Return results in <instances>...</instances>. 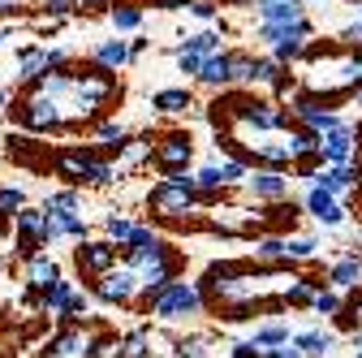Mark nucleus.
Segmentation results:
<instances>
[{
	"mask_svg": "<svg viewBox=\"0 0 362 358\" xmlns=\"http://www.w3.org/2000/svg\"><path fill=\"white\" fill-rule=\"evenodd\" d=\"M293 277H298L293 267H246V263L211 267L207 272V294L216 302H224V320L242 324V320L255 316V311H263L272 298H285Z\"/></svg>",
	"mask_w": 362,
	"mask_h": 358,
	"instance_id": "f257e3e1",
	"label": "nucleus"
},
{
	"mask_svg": "<svg viewBox=\"0 0 362 358\" xmlns=\"http://www.w3.org/2000/svg\"><path fill=\"white\" fill-rule=\"evenodd\" d=\"M52 173L65 177V182H74V186H112V182H121L117 164L100 160L95 151H82V147L57 151V156H52Z\"/></svg>",
	"mask_w": 362,
	"mask_h": 358,
	"instance_id": "f03ea898",
	"label": "nucleus"
},
{
	"mask_svg": "<svg viewBox=\"0 0 362 358\" xmlns=\"http://www.w3.org/2000/svg\"><path fill=\"white\" fill-rule=\"evenodd\" d=\"M147 311H151L160 324H177V320L199 316V311H203V289L173 277L168 285H160V289L147 294Z\"/></svg>",
	"mask_w": 362,
	"mask_h": 358,
	"instance_id": "7ed1b4c3",
	"label": "nucleus"
},
{
	"mask_svg": "<svg viewBox=\"0 0 362 358\" xmlns=\"http://www.w3.org/2000/svg\"><path fill=\"white\" fill-rule=\"evenodd\" d=\"M310 35H315V26L302 18V22H289V26H267V22H259V35L255 39L272 43V57H276L281 65H289V61H298L306 52V39Z\"/></svg>",
	"mask_w": 362,
	"mask_h": 358,
	"instance_id": "20e7f679",
	"label": "nucleus"
},
{
	"mask_svg": "<svg viewBox=\"0 0 362 358\" xmlns=\"http://www.w3.org/2000/svg\"><path fill=\"white\" fill-rule=\"evenodd\" d=\"M139 272H134V267L125 263V267H108V272H100L95 277V298L100 302H108V306H129L134 298H139Z\"/></svg>",
	"mask_w": 362,
	"mask_h": 358,
	"instance_id": "39448f33",
	"label": "nucleus"
},
{
	"mask_svg": "<svg viewBox=\"0 0 362 358\" xmlns=\"http://www.w3.org/2000/svg\"><path fill=\"white\" fill-rule=\"evenodd\" d=\"M190 156H194V143H190V134H164V139L151 147V160H156L160 177H168V173H181V168H190Z\"/></svg>",
	"mask_w": 362,
	"mask_h": 358,
	"instance_id": "423d86ee",
	"label": "nucleus"
},
{
	"mask_svg": "<svg viewBox=\"0 0 362 358\" xmlns=\"http://www.w3.org/2000/svg\"><path fill=\"white\" fill-rule=\"evenodd\" d=\"M246 190L255 199H267V203H281L289 195V177L285 168H259V173H246Z\"/></svg>",
	"mask_w": 362,
	"mask_h": 358,
	"instance_id": "0eeeda50",
	"label": "nucleus"
},
{
	"mask_svg": "<svg viewBox=\"0 0 362 358\" xmlns=\"http://www.w3.org/2000/svg\"><path fill=\"white\" fill-rule=\"evenodd\" d=\"M354 143H358V134L341 121L337 129H324V134H320V156H324L328 164H349V160H354Z\"/></svg>",
	"mask_w": 362,
	"mask_h": 358,
	"instance_id": "6e6552de",
	"label": "nucleus"
},
{
	"mask_svg": "<svg viewBox=\"0 0 362 358\" xmlns=\"http://www.w3.org/2000/svg\"><path fill=\"white\" fill-rule=\"evenodd\" d=\"M74 259H78V267L86 277H100V272H108V267L117 263V246L112 242H86L82 238V246L74 250Z\"/></svg>",
	"mask_w": 362,
	"mask_h": 358,
	"instance_id": "1a4fd4ad",
	"label": "nucleus"
},
{
	"mask_svg": "<svg viewBox=\"0 0 362 358\" xmlns=\"http://www.w3.org/2000/svg\"><path fill=\"white\" fill-rule=\"evenodd\" d=\"M306 212L320 220V225H328V229H337V225H345V203L337 199V195H328L324 186H315L310 195H306Z\"/></svg>",
	"mask_w": 362,
	"mask_h": 358,
	"instance_id": "9d476101",
	"label": "nucleus"
},
{
	"mask_svg": "<svg viewBox=\"0 0 362 358\" xmlns=\"http://www.w3.org/2000/svg\"><path fill=\"white\" fill-rule=\"evenodd\" d=\"M310 182L324 186L328 195H345V190L358 186V168H354V164H324V168H315Z\"/></svg>",
	"mask_w": 362,
	"mask_h": 358,
	"instance_id": "9b49d317",
	"label": "nucleus"
},
{
	"mask_svg": "<svg viewBox=\"0 0 362 358\" xmlns=\"http://www.w3.org/2000/svg\"><path fill=\"white\" fill-rule=\"evenodd\" d=\"M255 9H259V22H267V26H289V22L306 18L302 0H267V5H255Z\"/></svg>",
	"mask_w": 362,
	"mask_h": 358,
	"instance_id": "f8f14e48",
	"label": "nucleus"
},
{
	"mask_svg": "<svg viewBox=\"0 0 362 358\" xmlns=\"http://www.w3.org/2000/svg\"><path fill=\"white\" fill-rule=\"evenodd\" d=\"M57 277H61V267H57V259H52V255L35 250V255L26 259V281H30V289H35V294H39V289H48Z\"/></svg>",
	"mask_w": 362,
	"mask_h": 358,
	"instance_id": "ddd939ff",
	"label": "nucleus"
},
{
	"mask_svg": "<svg viewBox=\"0 0 362 358\" xmlns=\"http://www.w3.org/2000/svg\"><path fill=\"white\" fill-rule=\"evenodd\" d=\"M194 78H199L203 86H233V74H229V52H207Z\"/></svg>",
	"mask_w": 362,
	"mask_h": 358,
	"instance_id": "4468645a",
	"label": "nucleus"
},
{
	"mask_svg": "<svg viewBox=\"0 0 362 358\" xmlns=\"http://www.w3.org/2000/svg\"><path fill=\"white\" fill-rule=\"evenodd\" d=\"M125 61H129V43H121V39H104V43H95V52H90V65H100L108 74H117Z\"/></svg>",
	"mask_w": 362,
	"mask_h": 358,
	"instance_id": "2eb2a0df",
	"label": "nucleus"
},
{
	"mask_svg": "<svg viewBox=\"0 0 362 358\" xmlns=\"http://www.w3.org/2000/svg\"><path fill=\"white\" fill-rule=\"evenodd\" d=\"M289 345H293L302 358H324V354L332 350V333L310 328V333H298V337H289Z\"/></svg>",
	"mask_w": 362,
	"mask_h": 358,
	"instance_id": "dca6fc26",
	"label": "nucleus"
},
{
	"mask_svg": "<svg viewBox=\"0 0 362 358\" xmlns=\"http://www.w3.org/2000/svg\"><path fill=\"white\" fill-rule=\"evenodd\" d=\"M151 354V333L147 328H134L121 341H112V358H147Z\"/></svg>",
	"mask_w": 362,
	"mask_h": 358,
	"instance_id": "f3484780",
	"label": "nucleus"
},
{
	"mask_svg": "<svg viewBox=\"0 0 362 358\" xmlns=\"http://www.w3.org/2000/svg\"><path fill=\"white\" fill-rule=\"evenodd\" d=\"M151 108L156 112H190L194 108V96L186 91V86H168V91H156L151 96Z\"/></svg>",
	"mask_w": 362,
	"mask_h": 358,
	"instance_id": "a211bd4d",
	"label": "nucleus"
},
{
	"mask_svg": "<svg viewBox=\"0 0 362 358\" xmlns=\"http://www.w3.org/2000/svg\"><path fill=\"white\" fill-rule=\"evenodd\" d=\"M328 285H337V289H358V285H362V259H358V255H349V259L332 263Z\"/></svg>",
	"mask_w": 362,
	"mask_h": 358,
	"instance_id": "6ab92c4d",
	"label": "nucleus"
},
{
	"mask_svg": "<svg viewBox=\"0 0 362 358\" xmlns=\"http://www.w3.org/2000/svg\"><path fill=\"white\" fill-rule=\"evenodd\" d=\"M156 246H164V242H160V233H156L151 225H134V233L121 242L125 259H134V255H147V250H156Z\"/></svg>",
	"mask_w": 362,
	"mask_h": 358,
	"instance_id": "aec40b11",
	"label": "nucleus"
},
{
	"mask_svg": "<svg viewBox=\"0 0 362 358\" xmlns=\"http://www.w3.org/2000/svg\"><path fill=\"white\" fill-rule=\"evenodd\" d=\"M69 294H74V281L57 277L48 289H39V306H43V311H52V316H61V311H65V302H69Z\"/></svg>",
	"mask_w": 362,
	"mask_h": 358,
	"instance_id": "412c9836",
	"label": "nucleus"
},
{
	"mask_svg": "<svg viewBox=\"0 0 362 358\" xmlns=\"http://www.w3.org/2000/svg\"><path fill=\"white\" fill-rule=\"evenodd\" d=\"M82 345H86V337H82L78 328H65L61 337L48 341V350H43V354H48V358H69V354H78Z\"/></svg>",
	"mask_w": 362,
	"mask_h": 358,
	"instance_id": "4be33fe9",
	"label": "nucleus"
},
{
	"mask_svg": "<svg viewBox=\"0 0 362 358\" xmlns=\"http://www.w3.org/2000/svg\"><path fill=\"white\" fill-rule=\"evenodd\" d=\"M95 134H100V143H104L108 151H121V147L129 143V129H125L121 121H95Z\"/></svg>",
	"mask_w": 362,
	"mask_h": 358,
	"instance_id": "5701e85b",
	"label": "nucleus"
},
{
	"mask_svg": "<svg viewBox=\"0 0 362 358\" xmlns=\"http://www.w3.org/2000/svg\"><path fill=\"white\" fill-rule=\"evenodd\" d=\"M216 173H220V182H224V190L229 186H238V182H246V160L242 156H229V160H216Z\"/></svg>",
	"mask_w": 362,
	"mask_h": 358,
	"instance_id": "b1692460",
	"label": "nucleus"
},
{
	"mask_svg": "<svg viewBox=\"0 0 362 358\" xmlns=\"http://www.w3.org/2000/svg\"><path fill=\"white\" fill-rule=\"evenodd\" d=\"M285 341H289V324H263V328H255V337H250V345H259V350L285 345Z\"/></svg>",
	"mask_w": 362,
	"mask_h": 358,
	"instance_id": "393cba45",
	"label": "nucleus"
},
{
	"mask_svg": "<svg viewBox=\"0 0 362 358\" xmlns=\"http://www.w3.org/2000/svg\"><path fill=\"white\" fill-rule=\"evenodd\" d=\"M108 18H112L117 30H139V26H143V9H139V5H112Z\"/></svg>",
	"mask_w": 362,
	"mask_h": 358,
	"instance_id": "a878e982",
	"label": "nucleus"
},
{
	"mask_svg": "<svg viewBox=\"0 0 362 358\" xmlns=\"http://www.w3.org/2000/svg\"><path fill=\"white\" fill-rule=\"evenodd\" d=\"M82 207V195L78 190H61V195H48V203H43V212H52V216H69Z\"/></svg>",
	"mask_w": 362,
	"mask_h": 358,
	"instance_id": "bb28decb",
	"label": "nucleus"
},
{
	"mask_svg": "<svg viewBox=\"0 0 362 358\" xmlns=\"http://www.w3.org/2000/svg\"><path fill=\"white\" fill-rule=\"evenodd\" d=\"M315 289H320V285H315L310 277H293V285L285 289V302H289V306H310Z\"/></svg>",
	"mask_w": 362,
	"mask_h": 358,
	"instance_id": "cd10ccee",
	"label": "nucleus"
},
{
	"mask_svg": "<svg viewBox=\"0 0 362 358\" xmlns=\"http://www.w3.org/2000/svg\"><path fill=\"white\" fill-rule=\"evenodd\" d=\"M315 238H285V263H293V259H315Z\"/></svg>",
	"mask_w": 362,
	"mask_h": 358,
	"instance_id": "c85d7f7f",
	"label": "nucleus"
},
{
	"mask_svg": "<svg viewBox=\"0 0 362 358\" xmlns=\"http://www.w3.org/2000/svg\"><path fill=\"white\" fill-rule=\"evenodd\" d=\"M186 48H190V52H199V57H207V52H220V35H211V30H199V35H190V39H186Z\"/></svg>",
	"mask_w": 362,
	"mask_h": 358,
	"instance_id": "c756f323",
	"label": "nucleus"
},
{
	"mask_svg": "<svg viewBox=\"0 0 362 358\" xmlns=\"http://www.w3.org/2000/svg\"><path fill=\"white\" fill-rule=\"evenodd\" d=\"M104 229H108V242H125V238L134 233V220H125L121 212H112V216L104 220Z\"/></svg>",
	"mask_w": 362,
	"mask_h": 358,
	"instance_id": "7c9ffc66",
	"label": "nucleus"
},
{
	"mask_svg": "<svg viewBox=\"0 0 362 358\" xmlns=\"http://www.w3.org/2000/svg\"><path fill=\"white\" fill-rule=\"evenodd\" d=\"M337 324H341L345 333H354V328H362V298H354L349 306H341V311H337Z\"/></svg>",
	"mask_w": 362,
	"mask_h": 358,
	"instance_id": "2f4dec72",
	"label": "nucleus"
},
{
	"mask_svg": "<svg viewBox=\"0 0 362 358\" xmlns=\"http://www.w3.org/2000/svg\"><path fill=\"white\" fill-rule=\"evenodd\" d=\"M177 358H207V337H181Z\"/></svg>",
	"mask_w": 362,
	"mask_h": 358,
	"instance_id": "473e14b6",
	"label": "nucleus"
},
{
	"mask_svg": "<svg viewBox=\"0 0 362 358\" xmlns=\"http://www.w3.org/2000/svg\"><path fill=\"white\" fill-rule=\"evenodd\" d=\"M310 306L320 311V316H337L341 311V298L332 294V289H315V298H310Z\"/></svg>",
	"mask_w": 362,
	"mask_h": 358,
	"instance_id": "72a5a7b5",
	"label": "nucleus"
},
{
	"mask_svg": "<svg viewBox=\"0 0 362 358\" xmlns=\"http://www.w3.org/2000/svg\"><path fill=\"white\" fill-rule=\"evenodd\" d=\"M255 255L259 259H285V238H259L255 242Z\"/></svg>",
	"mask_w": 362,
	"mask_h": 358,
	"instance_id": "f704fd0d",
	"label": "nucleus"
},
{
	"mask_svg": "<svg viewBox=\"0 0 362 358\" xmlns=\"http://www.w3.org/2000/svg\"><path fill=\"white\" fill-rule=\"evenodd\" d=\"M82 350H86V358H108L112 354V337L108 333H95V337H86Z\"/></svg>",
	"mask_w": 362,
	"mask_h": 358,
	"instance_id": "c9c22d12",
	"label": "nucleus"
},
{
	"mask_svg": "<svg viewBox=\"0 0 362 358\" xmlns=\"http://www.w3.org/2000/svg\"><path fill=\"white\" fill-rule=\"evenodd\" d=\"M22 203H26V195H22L18 186H0V212H9V216H13Z\"/></svg>",
	"mask_w": 362,
	"mask_h": 358,
	"instance_id": "e433bc0d",
	"label": "nucleus"
},
{
	"mask_svg": "<svg viewBox=\"0 0 362 358\" xmlns=\"http://www.w3.org/2000/svg\"><path fill=\"white\" fill-rule=\"evenodd\" d=\"M186 9H190L194 18H203V22H211V18L220 13V5H216V0H186Z\"/></svg>",
	"mask_w": 362,
	"mask_h": 358,
	"instance_id": "4c0bfd02",
	"label": "nucleus"
},
{
	"mask_svg": "<svg viewBox=\"0 0 362 358\" xmlns=\"http://www.w3.org/2000/svg\"><path fill=\"white\" fill-rule=\"evenodd\" d=\"M199 65H203L199 52H190V48H181V52H177V69H181V74H199Z\"/></svg>",
	"mask_w": 362,
	"mask_h": 358,
	"instance_id": "58836bf2",
	"label": "nucleus"
},
{
	"mask_svg": "<svg viewBox=\"0 0 362 358\" xmlns=\"http://www.w3.org/2000/svg\"><path fill=\"white\" fill-rule=\"evenodd\" d=\"M341 43H345V48H362V22H349L341 30Z\"/></svg>",
	"mask_w": 362,
	"mask_h": 358,
	"instance_id": "ea45409f",
	"label": "nucleus"
},
{
	"mask_svg": "<svg viewBox=\"0 0 362 358\" xmlns=\"http://www.w3.org/2000/svg\"><path fill=\"white\" fill-rule=\"evenodd\" d=\"M259 358H302V354H298V350H293V345L285 341V345H272V350H259Z\"/></svg>",
	"mask_w": 362,
	"mask_h": 358,
	"instance_id": "a19ab883",
	"label": "nucleus"
},
{
	"mask_svg": "<svg viewBox=\"0 0 362 358\" xmlns=\"http://www.w3.org/2000/svg\"><path fill=\"white\" fill-rule=\"evenodd\" d=\"M233 358H259V345H250V341H238V345H233Z\"/></svg>",
	"mask_w": 362,
	"mask_h": 358,
	"instance_id": "79ce46f5",
	"label": "nucleus"
},
{
	"mask_svg": "<svg viewBox=\"0 0 362 358\" xmlns=\"http://www.w3.org/2000/svg\"><path fill=\"white\" fill-rule=\"evenodd\" d=\"M143 52H147V39H134V43H129V61H134V57H143Z\"/></svg>",
	"mask_w": 362,
	"mask_h": 358,
	"instance_id": "37998d69",
	"label": "nucleus"
},
{
	"mask_svg": "<svg viewBox=\"0 0 362 358\" xmlns=\"http://www.w3.org/2000/svg\"><path fill=\"white\" fill-rule=\"evenodd\" d=\"M9 13H18V0H0V18H9Z\"/></svg>",
	"mask_w": 362,
	"mask_h": 358,
	"instance_id": "c03bdc74",
	"label": "nucleus"
},
{
	"mask_svg": "<svg viewBox=\"0 0 362 358\" xmlns=\"http://www.w3.org/2000/svg\"><path fill=\"white\" fill-rule=\"evenodd\" d=\"M9 104V91H5V86H0V108H5Z\"/></svg>",
	"mask_w": 362,
	"mask_h": 358,
	"instance_id": "a18cd8bd",
	"label": "nucleus"
},
{
	"mask_svg": "<svg viewBox=\"0 0 362 358\" xmlns=\"http://www.w3.org/2000/svg\"><path fill=\"white\" fill-rule=\"evenodd\" d=\"M354 345H358V350H362V328H354Z\"/></svg>",
	"mask_w": 362,
	"mask_h": 358,
	"instance_id": "49530a36",
	"label": "nucleus"
},
{
	"mask_svg": "<svg viewBox=\"0 0 362 358\" xmlns=\"http://www.w3.org/2000/svg\"><path fill=\"white\" fill-rule=\"evenodd\" d=\"M354 246H362V225H358V242H354Z\"/></svg>",
	"mask_w": 362,
	"mask_h": 358,
	"instance_id": "de8ad7c7",
	"label": "nucleus"
},
{
	"mask_svg": "<svg viewBox=\"0 0 362 358\" xmlns=\"http://www.w3.org/2000/svg\"><path fill=\"white\" fill-rule=\"evenodd\" d=\"M358 108H362V86H358Z\"/></svg>",
	"mask_w": 362,
	"mask_h": 358,
	"instance_id": "09e8293b",
	"label": "nucleus"
},
{
	"mask_svg": "<svg viewBox=\"0 0 362 358\" xmlns=\"http://www.w3.org/2000/svg\"><path fill=\"white\" fill-rule=\"evenodd\" d=\"M358 13H362V0H358Z\"/></svg>",
	"mask_w": 362,
	"mask_h": 358,
	"instance_id": "8fccbe9b",
	"label": "nucleus"
},
{
	"mask_svg": "<svg viewBox=\"0 0 362 358\" xmlns=\"http://www.w3.org/2000/svg\"><path fill=\"white\" fill-rule=\"evenodd\" d=\"M358 186H362V173H358Z\"/></svg>",
	"mask_w": 362,
	"mask_h": 358,
	"instance_id": "3c124183",
	"label": "nucleus"
},
{
	"mask_svg": "<svg viewBox=\"0 0 362 358\" xmlns=\"http://www.w3.org/2000/svg\"><path fill=\"white\" fill-rule=\"evenodd\" d=\"M358 358H362V350H358Z\"/></svg>",
	"mask_w": 362,
	"mask_h": 358,
	"instance_id": "603ef678",
	"label": "nucleus"
}]
</instances>
